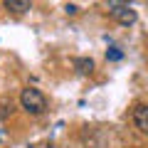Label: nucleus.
I'll return each instance as SVG.
<instances>
[{
    "label": "nucleus",
    "instance_id": "6",
    "mask_svg": "<svg viewBox=\"0 0 148 148\" xmlns=\"http://www.w3.org/2000/svg\"><path fill=\"white\" fill-rule=\"evenodd\" d=\"M123 5H126V0H106V3H104V10L109 12V15H114V12L121 10Z\"/></svg>",
    "mask_w": 148,
    "mask_h": 148
},
{
    "label": "nucleus",
    "instance_id": "7",
    "mask_svg": "<svg viewBox=\"0 0 148 148\" xmlns=\"http://www.w3.org/2000/svg\"><path fill=\"white\" fill-rule=\"evenodd\" d=\"M106 59H111V62H119V59H123V52L119 47H109L106 49Z\"/></svg>",
    "mask_w": 148,
    "mask_h": 148
},
{
    "label": "nucleus",
    "instance_id": "4",
    "mask_svg": "<svg viewBox=\"0 0 148 148\" xmlns=\"http://www.w3.org/2000/svg\"><path fill=\"white\" fill-rule=\"evenodd\" d=\"M3 3H5V8L10 12H15V15H25V12L32 8L30 0H3Z\"/></svg>",
    "mask_w": 148,
    "mask_h": 148
},
{
    "label": "nucleus",
    "instance_id": "3",
    "mask_svg": "<svg viewBox=\"0 0 148 148\" xmlns=\"http://www.w3.org/2000/svg\"><path fill=\"white\" fill-rule=\"evenodd\" d=\"M114 17H116V20L121 22V25H126V27H128V25H133V22L138 20V15H136V10H133L131 5H123L121 10H116V12H114Z\"/></svg>",
    "mask_w": 148,
    "mask_h": 148
},
{
    "label": "nucleus",
    "instance_id": "1",
    "mask_svg": "<svg viewBox=\"0 0 148 148\" xmlns=\"http://www.w3.org/2000/svg\"><path fill=\"white\" fill-rule=\"evenodd\" d=\"M20 104H22V109L30 111V114H42V111L47 109V99H45V94H42L40 89H35V86L22 89Z\"/></svg>",
    "mask_w": 148,
    "mask_h": 148
},
{
    "label": "nucleus",
    "instance_id": "5",
    "mask_svg": "<svg viewBox=\"0 0 148 148\" xmlns=\"http://www.w3.org/2000/svg\"><path fill=\"white\" fill-rule=\"evenodd\" d=\"M74 67L79 69V74H89L94 69V62L91 59H74Z\"/></svg>",
    "mask_w": 148,
    "mask_h": 148
},
{
    "label": "nucleus",
    "instance_id": "8",
    "mask_svg": "<svg viewBox=\"0 0 148 148\" xmlns=\"http://www.w3.org/2000/svg\"><path fill=\"white\" fill-rule=\"evenodd\" d=\"M64 12H67V15H77L79 8H77V5H64Z\"/></svg>",
    "mask_w": 148,
    "mask_h": 148
},
{
    "label": "nucleus",
    "instance_id": "2",
    "mask_svg": "<svg viewBox=\"0 0 148 148\" xmlns=\"http://www.w3.org/2000/svg\"><path fill=\"white\" fill-rule=\"evenodd\" d=\"M133 123H136V128L141 133L148 136V106L146 104H138L136 109H133Z\"/></svg>",
    "mask_w": 148,
    "mask_h": 148
}]
</instances>
